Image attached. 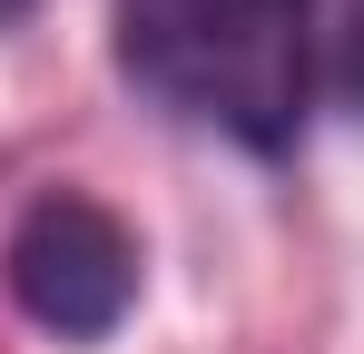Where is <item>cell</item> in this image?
Masks as SVG:
<instances>
[{
	"mask_svg": "<svg viewBox=\"0 0 364 354\" xmlns=\"http://www.w3.org/2000/svg\"><path fill=\"white\" fill-rule=\"evenodd\" d=\"M315 59V0H119V69L168 109L286 148Z\"/></svg>",
	"mask_w": 364,
	"mask_h": 354,
	"instance_id": "obj_1",
	"label": "cell"
},
{
	"mask_svg": "<svg viewBox=\"0 0 364 354\" xmlns=\"http://www.w3.org/2000/svg\"><path fill=\"white\" fill-rule=\"evenodd\" d=\"M0 276H10V305L50 345H109L128 325V305H138V236L89 187H40L10 217Z\"/></svg>",
	"mask_w": 364,
	"mask_h": 354,
	"instance_id": "obj_2",
	"label": "cell"
},
{
	"mask_svg": "<svg viewBox=\"0 0 364 354\" xmlns=\"http://www.w3.org/2000/svg\"><path fill=\"white\" fill-rule=\"evenodd\" d=\"M335 79H345V99L364 109V0H335Z\"/></svg>",
	"mask_w": 364,
	"mask_h": 354,
	"instance_id": "obj_3",
	"label": "cell"
}]
</instances>
